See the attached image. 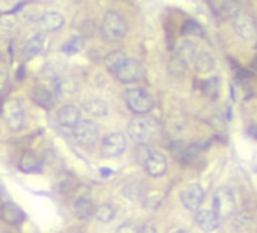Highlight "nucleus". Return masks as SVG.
Segmentation results:
<instances>
[{
	"instance_id": "1",
	"label": "nucleus",
	"mask_w": 257,
	"mask_h": 233,
	"mask_svg": "<svg viewBox=\"0 0 257 233\" xmlns=\"http://www.w3.org/2000/svg\"><path fill=\"white\" fill-rule=\"evenodd\" d=\"M127 133L133 141L147 146L158 139L160 133V126L153 117H136L130 120Z\"/></svg>"
},
{
	"instance_id": "37",
	"label": "nucleus",
	"mask_w": 257,
	"mask_h": 233,
	"mask_svg": "<svg viewBox=\"0 0 257 233\" xmlns=\"http://www.w3.org/2000/svg\"><path fill=\"white\" fill-rule=\"evenodd\" d=\"M235 2H236V3H247L248 0H235Z\"/></svg>"
},
{
	"instance_id": "34",
	"label": "nucleus",
	"mask_w": 257,
	"mask_h": 233,
	"mask_svg": "<svg viewBox=\"0 0 257 233\" xmlns=\"http://www.w3.org/2000/svg\"><path fill=\"white\" fill-rule=\"evenodd\" d=\"M251 68H253V71H256L257 73V56L253 59V64H251Z\"/></svg>"
},
{
	"instance_id": "6",
	"label": "nucleus",
	"mask_w": 257,
	"mask_h": 233,
	"mask_svg": "<svg viewBox=\"0 0 257 233\" xmlns=\"http://www.w3.org/2000/svg\"><path fill=\"white\" fill-rule=\"evenodd\" d=\"M100 136L99 124L93 120H80L74 126V138L80 146H93Z\"/></svg>"
},
{
	"instance_id": "7",
	"label": "nucleus",
	"mask_w": 257,
	"mask_h": 233,
	"mask_svg": "<svg viewBox=\"0 0 257 233\" xmlns=\"http://www.w3.org/2000/svg\"><path fill=\"white\" fill-rule=\"evenodd\" d=\"M233 27L235 32L244 38L245 41H253L257 37V26L256 21L253 20L251 15H248L247 12H237L233 17Z\"/></svg>"
},
{
	"instance_id": "15",
	"label": "nucleus",
	"mask_w": 257,
	"mask_h": 233,
	"mask_svg": "<svg viewBox=\"0 0 257 233\" xmlns=\"http://www.w3.org/2000/svg\"><path fill=\"white\" fill-rule=\"evenodd\" d=\"M197 226H198L203 232H215L219 227V218L214 211H200L195 216Z\"/></svg>"
},
{
	"instance_id": "38",
	"label": "nucleus",
	"mask_w": 257,
	"mask_h": 233,
	"mask_svg": "<svg viewBox=\"0 0 257 233\" xmlns=\"http://www.w3.org/2000/svg\"><path fill=\"white\" fill-rule=\"evenodd\" d=\"M173 233H186V232H183V230H176V232H173Z\"/></svg>"
},
{
	"instance_id": "9",
	"label": "nucleus",
	"mask_w": 257,
	"mask_h": 233,
	"mask_svg": "<svg viewBox=\"0 0 257 233\" xmlns=\"http://www.w3.org/2000/svg\"><path fill=\"white\" fill-rule=\"evenodd\" d=\"M126 147L127 141L123 133H111L104 136L101 141V153L104 158H117L121 153H124Z\"/></svg>"
},
{
	"instance_id": "5",
	"label": "nucleus",
	"mask_w": 257,
	"mask_h": 233,
	"mask_svg": "<svg viewBox=\"0 0 257 233\" xmlns=\"http://www.w3.org/2000/svg\"><path fill=\"white\" fill-rule=\"evenodd\" d=\"M2 114H3L6 126L11 130H20L23 127V123H24V107H23V105H21L20 100L11 99V100L5 102Z\"/></svg>"
},
{
	"instance_id": "18",
	"label": "nucleus",
	"mask_w": 257,
	"mask_h": 233,
	"mask_svg": "<svg viewBox=\"0 0 257 233\" xmlns=\"http://www.w3.org/2000/svg\"><path fill=\"white\" fill-rule=\"evenodd\" d=\"M94 203L88 197H79L74 203V213L79 220H89L94 215Z\"/></svg>"
},
{
	"instance_id": "11",
	"label": "nucleus",
	"mask_w": 257,
	"mask_h": 233,
	"mask_svg": "<svg viewBox=\"0 0 257 233\" xmlns=\"http://www.w3.org/2000/svg\"><path fill=\"white\" fill-rule=\"evenodd\" d=\"M65 20L64 15H60L59 12H45L38 19V27L42 34L47 35L49 32H56L60 27L64 26Z\"/></svg>"
},
{
	"instance_id": "32",
	"label": "nucleus",
	"mask_w": 257,
	"mask_h": 233,
	"mask_svg": "<svg viewBox=\"0 0 257 233\" xmlns=\"http://www.w3.org/2000/svg\"><path fill=\"white\" fill-rule=\"evenodd\" d=\"M115 233H138V229L132 224H124V226L118 227Z\"/></svg>"
},
{
	"instance_id": "40",
	"label": "nucleus",
	"mask_w": 257,
	"mask_h": 233,
	"mask_svg": "<svg viewBox=\"0 0 257 233\" xmlns=\"http://www.w3.org/2000/svg\"><path fill=\"white\" fill-rule=\"evenodd\" d=\"M14 2H15V0H14Z\"/></svg>"
},
{
	"instance_id": "35",
	"label": "nucleus",
	"mask_w": 257,
	"mask_h": 233,
	"mask_svg": "<svg viewBox=\"0 0 257 233\" xmlns=\"http://www.w3.org/2000/svg\"><path fill=\"white\" fill-rule=\"evenodd\" d=\"M23 73H24V67H20V71H19V81H21L23 79Z\"/></svg>"
},
{
	"instance_id": "23",
	"label": "nucleus",
	"mask_w": 257,
	"mask_h": 233,
	"mask_svg": "<svg viewBox=\"0 0 257 233\" xmlns=\"http://www.w3.org/2000/svg\"><path fill=\"white\" fill-rule=\"evenodd\" d=\"M219 79L218 77H210V79H206L201 82V91L203 94L209 99H217L219 96Z\"/></svg>"
},
{
	"instance_id": "17",
	"label": "nucleus",
	"mask_w": 257,
	"mask_h": 233,
	"mask_svg": "<svg viewBox=\"0 0 257 233\" xmlns=\"http://www.w3.org/2000/svg\"><path fill=\"white\" fill-rule=\"evenodd\" d=\"M212 9H214L221 19H233L239 12L237 3L235 0H210Z\"/></svg>"
},
{
	"instance_id": "2",
	"label": "nucleus",
	"mask_w": 257,
	"mask_h": 233,
	"mask_svg": "<svg viewBox=\"0 0 257 233\" xmlns=\"http://www.w3.org/2000/svg\"><path fill=\"white\" fill-rule=\"evenodd\" d=\"M100 35L108 42H115V41L123 40L127 35L126 19L114 11L106 12V15L103 17V21H101V26H100Z\"/></svg>"
},
{
	"instance_id": "30",
	"label": "nucleus",
	"mask_w": 257,
	"mask_h": 233,
	"mask_svg": "<svg viewBox=\"0 0 257 233\" xmlns=\"http://www.w3.org/2000/svg\"><path fill=\"white\" fill-rule=\"evenodd\" d=\"M181 32H183L185 35H198V37H201L203 35V27L194 20H188L183 26H181Z\"/></svg>"
},
{
	"instance_id": "33",
	"label": "nucleus",
	"mask_w": 257,
	"mask_h": 233,
	"mask_svg": "<svg viewBox=\"0 0 257 233\" xmlns=\"http://www.w3.org/2000/svg\"><path fill=\"white\" fill-rule=\"evenodd\" d=\"M138 233H155L153 226H144L141 230H138Z\"/></svg>"
},
{
	"instance_id": "27",
	"label": "nucleus",
	"mask_w": 257,
	"mask_h": 233,
	"mask_svg": "<svg viewBox=\"0 0 257 233\" xmlns=\"http://www.w3.org/2000/svg\"><path fill=\"white\" fill-rule=\"evenodd\" d=\"M94 215L100 223H109V221L114 220V216H115V208L112 205H108V203L101 205L96 209Z\"/></svg>"
},
{
	"instance_id": "21",
	"label": "nucleus",
	"mask_w": 257,
	"mask_h": 233,
	"mask_svg": "<svg viewBox=\"0 0 257 233\" xmlns=\"http://www.w3.org/2000/svg\"><path fill=\"white\" fill-rule=\"evenodd\" d=\"M126 58H127V55L124 52L114 50V52H111V53H108L104 56V65L112 74H115L117 70L123 65V62L126 61Z\"/></svg>"
},
{
	"instance_id": "36",
	"label": "nucleus",
	"mask_w": 257,
	"mask_h": 233,
	"mask_svg": "<svg viewBox=\"0 0 257 233\" xmlns=\"http://www.w3.org/2000/svg\"><path fill=\"white\" fill-rule=\"evenodd\" d=\"M251 135L257 138V127H253V129H251Z\"/></svg>"
},
{
	"instance_id": "10",
	"label": "nucleus",
	"mask_w": 257,
	"mask_h": 233,
	"mask_svg": "<svg viewBox=\"0 0 257 233\" xmlns=\"http://www.w3.org/2000/svg\"><path fill=\"white\" fill-rule=\"evenodd\" d=\"M204 200V190L198 183L189 185L188 188L181 192V203L189 211H198Z\"/></svg>"
},
{
	"instance_id": "12",
	"label": "nucleus",
	"mask_w": 257,
	"mask_h": 233,
	"mask_svg": "<svg viewBox=\"0 0 257 233\" xmlns=\"http://www.w3.org/2000/svg\"><path fill=\"white\" fill-rule=\"evenodd\" d=\"M144 165L147 173L153 177H160L166 171V159L162 153H158V151H151L148 154V158L145 159Z\"/></svg>"
},
{
	"instance_id": "8",
	"label": "nucleus",
	"mask_w": 257,
	"mask_h": 233,
	"mask_svg": "<svg viewBox=\"0 0 257 233\" xmlns=\"http://www.w3.org/2000/svg\"><path fill=\"white\" fill-rule=\"evenodd\" d=\"M141 76H142L141 62L138 59H133V58H126L123 65H121L115 73V77L123 84H130V82L139 81Z\"/></svg>"
},
{
	"instance_id": "29",
	"label": "nucleus",
	"mask_w": 257,
	"mask_h": 233,
	"mask_svg": "<svg viewBox=\"0 0 257 233\" xmlns=\"http://www.w3.org/2000/svg\"><path fill=\"white\" fill-rule=\"evenodd\" d=\"M123 191H124V194H126L129 198H132V200H138V198H141V195H142V192H144V188H142V185H141V183L133 182V183L126 185Z\"/></svg>"
},
{
	"instance_id": "16",
	"label": "nucleus",
	"mask_w": 257,
	"mask_h": 233,
	"mask_svg": "<svg viewBox=\"0 0 257 233\" xmlns=\"http://www.w3.org/2000/svg\"><path fill=\"white\" fill-rule=\"evenodd\" d=\"M197 56H198V49H197L195 42H192L189 40H185V41H181L178 44V47H177V59L180 62H183L185 65L194 64Z\"/></svg>"
},
{
	"instance_id": "4",
	"label": "nucleus",
	"mask_w": 257,
	"mask_h": 233,
	"mask_svg": "<svg viewBox=\"0 0 257 233\" xmlns=\"http://www.w3.org/2000/svg\"><path fill=\"white\" fill-rule=\"evenodd\" d=\"M214 212L219 220H227L236 212V200L230 188H219L214 195Z\"/></svg>"
},
{
	"instance_id": "28",
	"label": "nucleus",
	"mask_w": 257,
	"mask_h": 233,
	"mask_svg": "<svg viewBox=\"0 0 257 233\" xmlns=\"http://www.w3.org/2000/svg\"><path fill=\"white\" fill-rule=\"evenodd\" d=\"M82 49H83V38H80V37H74L62 45V52L67 55L79 53Z\"/></svg>"
},
{
	"instance_id": "19",
	"label": "nucleus",
	"mask_w": 257,
	"mask_h": 233,
	"mask_svg": "<svg viewBox=\"0 0 257 233\" xmlns=\"http://www.w3.org/2000/svg\"><path fill=\"white\" fill-rule=\"evenodd\" d=\"M45 40H47V35L40 32L35 34L32 38H30L26 42V47H24V55L30 59L34 56H38L42 50H44V45H45Z\"/></svg>"
},
{
	"instance_id": "13",
	"label": "nucleus",
	"mask_w": 257,
	"mask_h": 233,
	"mask_svg": "<svg viewBox=\"0 0 257 233\" xmlns=\"http://www.w3.org/2000/svg\"><path fill=\"white\" fill-rule=\"evenodd\" d=\"M80 121V111L74 105H65L58 111V123L64 127H74Z\"/></svg>"
},
{
	"instance_id": "26",
	"label": "nucleus",
	"mask_w": 257,
	"mask_h": 233,
	"mask_svg": "<svg viewBox=\"0 0 257 233\" xmlns=\"http://www.w3.org/2000/svg\"><path fill=\"white\" fill-rule=\"evenodd\" d=\"M20 168L26 173H34L40 168V161L32 151H26L20 159Z\"/></svg>"
},
{
	"instance_id": "3",
	"label": "nucleus",
	"mask_w": 257,
	"mask_h": 233,
	"mask_svg": "<svg viewBox=\"0 0 257 233\" xmlns=\"http://www.w3.org/2000/svg\"><path fill=\"white\" fill-rule=\"evenodd\" d=\"M127 107L135 114H148L155 107V100L150 92L141 88H132L124 92Z\"/></svg>"
},
{
	"instance_id": "20",
	"label": "nucleus",
	"mask_w": 257,
	"mask_h": 233,
	"mask_svg": "<svg viewBox=\"0 0 257 233\" xmlns=\"http://www.w3.org/2000/svg\"><path fill=\"white\" fill-rule=\"evenodd\" d=\"M32 100L41 107H44V109H52L55 103L53 92L44 86H38L32 91Z\"/></svg>"
},
{
	"instance_id": "22",
	"label": "nucleus",
	"mask_w": 257,
	"mask_h": 233,
	"mask_svg": "<svg viewBox=\"0 0 257 233\" xmlns=\"http://www.w3.org/2000/svg\"><path fill=\"white\" fill-rule=\"evenodd\" d=\"M204 144L203 143H194V144H191V146H188V147H185L183 148V151H181V156H180V159H181V162H192L194 159H197L200 156V154L203 153V150H204Z\"/></svg>"
},
{
	"instance_id": "39",
	"label": "nucleus",
	"mask_w": 257,
	"mask_h": 233,
	"mask_svg": "<svg viewBox=\"0 0 257 233\" xmlns=\"http://www.w3.org/2000/svg\"><path fill=\"white\" fill-rule=\"evenodd\" d=\"M0 195H2V186H0Z\"/></svg>"
},
{
	"instance_id": "25",
	"label": "nucleus",
	"mask_w": 257,
	"mask_h": 233,
	"mask_svg": "<svg viewBox=\"0 0 257 233\" xmlns=\"http://www.w3.org/2000/svg\"><path fill=\"white\" fill-rule=\"evenodd\" d=\"M194 64H195V68L198 73H209V71L214 70L215 61L209 53H198V56H197Z\"/></svg>"
},
{
	"instance_id": "31",
	"label": "nucleus",
	"mask_w": 257,
	"mask_h": 233,
	"mask_svg": "<svg viewBox=\"0 0 257 233\" xmlns=\"http://www.w3.org/2000/svg\"><path fill=\"white\" fill-rule=\"evenodd\" d=\"M94 30H96V27H94L93 21H89V20H86V21L82 24V27H80L82 35H86V37H91V35H93V34H94Z\"/></svg>"
},
{
	"instance_id": "24",
	"label": "nucleus",
	"mask_w": 257,
	"mask_h": 233,
	"mask_svg": "<svg viewBox=\"0 0 257 233\" xmlns=\"http://www.w3.org/2000/svg\"><path fill=\"white\" fill-rule=\"evenodd\" d=\"M85 109L88 114L94 115V117H104L106 114H108V105H106L103 100L93 99V100H88L85 103Z\"/></svg>"
},
{
	"instance_id": "14",
	"label": "nucleus",
	"mask_w": 257,
	"mask_h": 233,
	"mask_svg": "<svg viewBox=\"0 0 257 233\" xmlns=\"http://www.w3.org/2000/svg\"><path fill=\"white\" fill-rule=\"evenodd\" d=\"M0 218H2L6 224L15 226V224H19V223L23 221L24 213L17 205L5 201V203L0 206Z\"/></svg>"
}]
</instances>
